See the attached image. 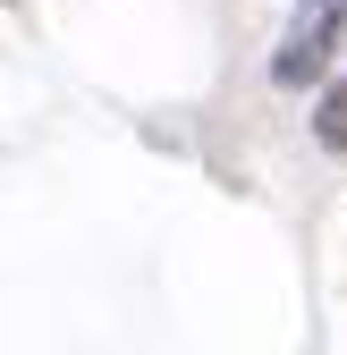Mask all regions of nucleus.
<instances>
[{"label": "nucleus", "mask_w": 347, "mask_h": 355, "mask_svg": "<svg viewBox=\"0 0 347 355\" xmlns=\"http://www.w3.org/2000/svg\"><path fill=\"white\" fill-rule=\"evenodd\" d=\"M339 60H347V0H305V17L288 26L271 76H280V85H322Z\"/></svg>", "instance_id": "obj_1"}, {"label": "nucleus", "mask_w": 347, "mask_h": 355, "mask_svg": "<svg viewBox=\"0 0 347 355\" xmlns=\"http://www.w3.org/2000/svg\"><path fill=\"white\" fill-rule=\"evenodd\" d=\"M314 136H322L330 153H347V76L330 85V94H322V110H314Z\"/></svg>", "instance_id": "obj_2"}]
</instances>
